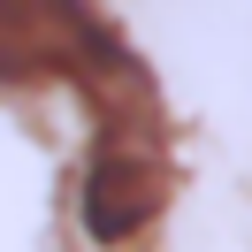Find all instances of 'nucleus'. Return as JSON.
Returning a JSON list of instances; mask_svg holds the SVG:
<instances>
[{"label":"nucleus","mask_w":252,"mask_h":252,"mask_svg":"<svg viewBox=\"0 0 252 252\" xmlns=\"http://www.w3.org/2000/svg\"><path fill=\"white\" fill-rule=\"evenodd\" d=\"M0 84H77L92 123L160 115L145 62L92 0H0Z\"/></svg>","instance_id":"nucleus-1"},{"label":"nucleus","mask_w":252,"mask_h":252,"mask_svg":"<svg viewBox=\"0 0 252 252\" xmlns=\"http://www.w3.org/2000/svg\"><path fill=\"white\" fill-rule=\"evenodd\" d=\"M168 206V153H160V115H123L92 130V160L77 184V221L92 245H123Z\"/></svg>","instance_id":"nucleus-2"}]
</instances>
